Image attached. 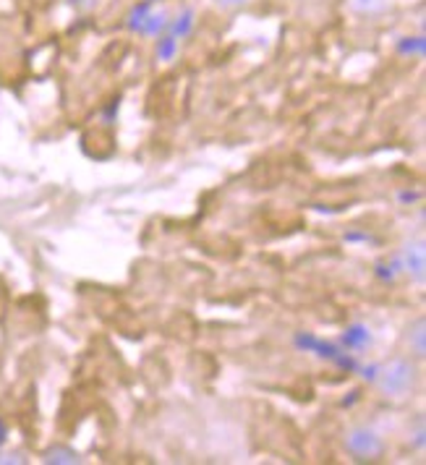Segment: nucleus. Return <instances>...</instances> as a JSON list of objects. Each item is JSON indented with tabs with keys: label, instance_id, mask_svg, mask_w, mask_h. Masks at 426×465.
<instances>
[{
	"label": "nucleus",
	"instance_id": "obj_1",
	"mask_svg": "<svg viewBox=\"0 0 426 465\" xmlns=\"http://www.w3.org/2000/svg\"><path fill=\"white\" fill-rule=\"evenodd\" d=\"M416 380H419V369H416L413 359L398 356V359H390L384 366H380L377 390L390 401H403L413 392Z\"/></svg>",
	"mask_w": 426,
	"mask_h": 465
},
{
	"label": "nucleus",
	"instance_id": "obj_2",
	"mask_svg": "<svg viewBox=\"0 0 426 465\" xmlns=\"http://www.w3.org/2000/svg\"><path fill=\"white\" fill-rule=\"evenodd\" d=\"M342 444L356 460H380L384 455V440L372 426L363 423L351 426L342 437Z\"/></svg>",
	"mask_w": 426,
	"mask_h": 465
},
{
	"label": "nucleus",
	"instance_id": "obj_3",
	"mask_svg": "<svg viewBox=\"0 0 426 465\" xmlns=\"http://www.w3.org/2000/svg\"><path fill=\"white\" fill-rule=\"evenodd\" d=\"M401 267L405 270V275L416 282H424L426 277V252L424 241H405L401 249Z\"/></svg>",
	"mask_w": 426,
	"mask_h": 465
},
{
	"label": "nucleus",
	"instance_id": "obj_4",
	"mask_svg": "<svg viewBox=\"0 0 426 465\" xmlns=\"http://www.w3.org/2000/svg\"><path fill=\"white\" fill-rule=\"evenodd\" d=\"M405 348L411 353V359L424 361L426 359V319L419 317L416 322L408 324L405 330Z\"/></svg>",
	"mask_w": 426,
	"mask_h": 465
},
{
	"label": "nucleus",
	"instance_id": "obj_5",
	"mask_svg": "<svg viewBox=\"0 0 426 465\" xmlns=\"http://www.w3.org/2000/svg\"><path fill=\"white\" fill-rule=\"evenodd\" d=\"M45 463H58V465H74L79 463V452L68 450V447H53L43 455Z\"/></svg>",
	"mask_w": 426,
	"mask_h": 465
},
{
	"label": "nucleus",
	"instance_id": "obj_6",
	"mask_svg": "<svg viewBox=\"0 0 426 465\" xmlns=\"http://www.w3.org/2000/svg\"><path fill=\"white\" fill-rule=\"evenodd\" d=\"M387 8V0H351V11L362 16H377Z\"/></svg>",
	"mask_w": 426,
	"mask_h": 465
},
{
	"label": "nucleus",
	"instance_id": "obj_7",
	"mask_svg": "<svg viewBox=\"0 0 426 465\" xmlns=\"http://www.w3.org/2000/svg\"><path fill=\"white\" fill-rule=\"evenodd\" d=\"M217 14H235V11H243L249 8L254 0H207Z\"/></svg>",
	"mask_w": 426,
	"mask_h": 465
},
{
	"label": "nucleus",
	"instance_id": "obj_8",
	"mask_svg": "<svg viewBox=\"0 0 426 465\" xmlns=\"http://www.w3.org/2000/svg\"><path fill=\"white\" fill-rule=\"evenodd\" d=\"M345 342H348V345H356V348H363V345L372 342V332H369L363 324H356V327H351V330L345 332Z\"/></svg>",
	"mask_w": 426,
	"mask_h": 465
},
{
	"label": "nucleus",
	"instance_id": "obj_9",
	"mask_svg": "<svg viewBox=\"0 0 426 465\" xmlns=\"http://www.w3.org/2000/svg\"><path fill=\"white\" fill-rule=\"evenodd\" d=\"M413 442H416V447L419 450H424V419H419V423H416V434H413Z\"/></svg>",
	"mask_w": 426,
	"mask_h": 465
},
{
	"label": "nucleus",
	"instance_id": "obj_10",
	"mask_svg": "<svg viewBox=\"0 0 426 465\" xmlns=\"http://www.w3.org/2000/svg\"><path fill=\"white\" fill-rule=\"evenodd\" d=\"M0 463H24L19 455H0Z\"/></svg>",
	"mask_w": 426,
	"mask_h": 465
}]
</instances>
